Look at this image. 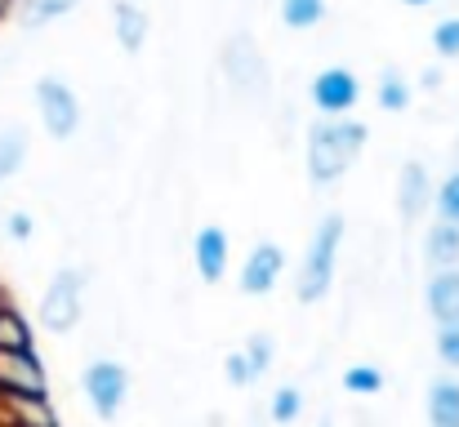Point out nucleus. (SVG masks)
I'll return each instance as SVG.
<instances>
[{
  "instance_id": "20",
  "label": "nucleus",
  "mask_w": 459,
  "mask_h": 427,
  "mask_svg": "<svg viewBox=\"0 0 459 427\" xmlns=\"http://www.w3.org/2000/svg\"><path fill=\"white\" fill-rule=\"evenodd\" d=\"M379 107L384 112H406L411 107V81L402 72H393V67L379 76Z\"/></svg>"
},
{
  "instance_id": "5",
  "label": "nucleus",
  "mask_w": 459,
  "mask_h": 427,
  "mask_svg": "<svg viewBox=\"0 0 459 427\" xmlns=\"http://www.w3.org/2000/svg\"><path fill=\"white\" fill-rule=\"evenodd\" d=\"M81 392L99 419H117L126 397H130V374L121 361H90L81 374Z\"/></svg>"
},
{
  "instance_id": "7",
  "label": "nucleus",
  "mask_w": 459,
  "mask_h": 427,
  "mask_svg": "<svg viewBox=\"0 0 459 427\" xmlns=\"http://www.w3.org/2000/svg\"><path fill=\"white\" fill-rule=\"evenodd\" d=\"M223 72H228V81H232L241 94H250V98L268 90V63H264L259 45H255L246 31H237V36L223 45Z\"/></svg>"
},
{
  "instance_id": "12",
  "label": "nucleus",
  "mask_w": 459,
  "mask_h": 427,
  "mask_svg": "<svg viewBox=\"0 0 459 427\" xmlns=\"http://www.w3.org/2000/svg\"><path fill=\"white\" fill-rule=\"evenodd\" d=\"M433 201V183H429V169L420 160H406L402 165V178H397V209L406 223H415Z\"/></svg>"
},
{
  "instance_id": "13",
  "label": "nucleus",
  "mask_w": 459,
  "mask_h": 427,
  "mask_svg": "<svg viewBox=\"0 0 459 427\" xmlns=\"http://www.w3.org/2000/svg\"><path fill=\"white\" fill-rule=\"evenodd\" d=\"M112 27H117V45L126 49V54H139L143 45H148V9L143 4H134V0H117V9H112Z\"/></svg>"
},
{
  "instance_id": "1",
  "label": "nucleus",
  "mask_w": 459,
  "mask_h": 427,
  "mask_svg": "<svg viewBox=\"0 0 459 427\" xmlns=\"http://www.w3.org/2000/svg\"><path fill=\"white\" fill-rule=\"evenodd\" d=\"M366 139H370V130H366L357 116H339V121H325V116H321V121L307 130V147H304L307 178H312L316 187L339 183V178L357 165Z\"/></svg>"
},
{
  "instance_id": "27",
  "label": "nucleus",
  "mask_w": 459,
  "mask_h": 427,
  "mask_svg": "<svg viewBox=\"0 0 459 427\" xmlns=\"http://www.w3.org/2000/svg\"><path fill=\"white\" fill-rule=\"evenodd\" d=\"M223 374H228V383H232V388H250V383H255V370H250L246 347H237V352H228V356H223Z\"/></svg>"
},
{
  "instance_id": "25",
  "label": "nucleus",
  "mask_w": 459,
  "mask_h": 427,
  "mask_svg": "<svg viewBox=\"0 0 459 427\" xmlns=\"http://www.w3.org/2000/svg\"><path fill=\"white\" fill-rule=\"evenodd\" d=\"M246 356H250V370H255V379H264V374L273 370V361H277V343H273L268 334H255V338L246 343Z\"/></svg>"
},
{
  "instance_id": "30",
  "label": "nucleus",
  "mask_w": 459,
  "mask_h": 427,
  "mask_svg": "<svg viewBox=\"0 0 459 427\" xmlns=\"http://www.w3.org/2000/svg\"><path fill=\"white\" fill-rule=\"evenodd\" d=\"M402 4H415V9H424V4H437V0H402Z\"/></svg>"
},
{
  "instance_id": "26",
  "label": "nucleus",
  "mask_w": 459,
  "mask_h": 427,
  "mask_svg": "<svg viewBox=\"0 0 459 427\" xmlns=\"http://www.w3.org/2000/svg\"><path fill=\"white\" fill-rule=\"evenodd\" d=\"M433 49H437V58H459V13L433 27Z\"/></svg>"
},
{
  "instance_id": "6",
  "label": "nucleus",
  "mask_w": 459,
  "mask_h": 427,
  "mask_svg": "<svg viewBox=\"0 0 459 427\" xmlns=\"http://www.w3.org/2000/svg\"><path fill=\"white\" fill-rule=\"evenodd\" d=\"M307 98H312V112H316V116L339 121V116H352V107L361 103V81H357V72H348V67H325V72L312 76Z\"/></svg>"
},
{
  "instance_id": "21",
  "label": "nucleus",
  "mask_w": 459,
  "mask_h": 427,
  "mask_svg": "<svg viewBox=\"0 0 459 427\" xmlns=\"http://www.w3.org/2000/svg\"><path fill=\"white\" fill-rule=\"evenodd\" d=\"M27 160V134L22 130H0V183L13 178Z\"/></svg>"
},
{
  "instance_id": "9",
  "label": "nucleus",
  "mask_w": 459,
  "mask_h": 427,
  "mask_svg": "<svg viewBox=\"0 0 459 427\" xmlns=\"http://www.w3.org/2000/svg\"><path fill=\"white\" fill-rule=\"evenodd\" d=\"M281 272H286V254H281V245L259 241V245L246 254V263H241V294H250V298L273 294L277 281H281Z\"/></svg>"
},
{
  "instance_id": "2",
  "label": "nucleus",
  "mask_w": 459,
  "mask_h": 427,
  "mask_svg": "<svg viewBox=\"0 0 459 427\" xmlns=\"http://www.w3.org/2000/svg\"><path fill=\"white\" fill-rule=\"evenodd\" d=\"M343 232H348L343 214H325L312 227V241L304 250V268H299V285H295L299 303H321L330 294L334 268H339V250H343Z\"/></svg>"
},
{
  "instance_id": "23",
  "label": "nucleus",
  "mask_w": 459,
  "mask_h": 427,
  "mask_svg": "<svg viewBox=\"0 0 459 427\" xmlns=\"http://www.w3.org/2000/svg\"><path fill=\"white\" fill-rule=\"evenodd\" d=\"M343 392L375 397V392H384V374H379L375 365H348V370H343Z\"/></svg>"
},
{
  "instance_id": "29",
  "label": "nucleus",
  "mask_w": 459,
  "mask_h": 427,
  "mask_svg": "<svg viewBox=\"0 0 459 427\" xmlns=\"http://www.w3.org/2000/svg\"><path fill=\"white\" fill-rule=\"evenodd\" d=\"M4 232H9V241H27V236L36 232V223H31V214H22V209H13V214L4 218Z\"/></svg>"
},
{
  "instance_id": "8",
  "label": "nucleus",
  "mask_w": 459,
  "mask_h": 427,
  "mask_svg": "<svg viewBox=\"0 0 459 427\" xmlns=\"http://www.w3.org/2000/svg\"><path fill=\"white\" fill-rule=\"evenodd\" d=\"M0 392L9 397H49V379L36 352H0Z\"/></svg>"
},
{
  "instance_id": "3",
  "label": "nucleus",
  "mask_w": 459,
  "mask_h": 427,
  "mask_svg": "<svg viewBox=\"0 0 459 427\" xmlns=\"http://www.w3.org/2000/svg\"><path fill=\"white\" fill-rule=\"evenodd\" d=\"M81 307H85V277L76 268H63L40 294V325L49 334H67V329H76Z\"/></svg>"
},
{
  "instance_id": "10",
  "label": "nucleus",
  "mask_w": 459,
  "mask_h": 427,
  "mask_svg": "<svg viewBox=\"0 0 459 427\" xmlns=\"http://www.w3.org/2000/svg\"><path fill=\"white\" fill-rule=\"evenodd\" d=\"M232 245H228V232L223 227H201L196 232V241H192V263H196V277L205 285L223 281L228 277V254Z\"/></svg>"
},
{
  "instance_id": "4",
  "label": "nucleus",
  "mask_w": 459,
  "mask_h": 427,
  "mask_svg": "<svg viewBox=\"0 0 459 427\" xmlns=\"http://www.w3.org/2000/svg\"><path fill=\"white\" fill-rule=\"evenodd\" d=\"M36 112H40V125L49 130V139H72L81 130V98L67 81L58 76H40L36 81Z\"/></svg>"
},
{
  "instance_id": "19",
  "label": "nucleus",
  "mask_w": 459,
  "mask_h": 427,
  "mask_svg": "<svg viewBox=\"0 0 459 427\" xmlns=\"http://www.w3.org/2000/svg\"><path fill=\"white\" fill-rule=\"evenodd\" d=\"M325 18V0H281V22L290 31H312Z\"/></svg>"
},
{
  "instance_id": "22",
  "label": "nucleus",
  "mask_w": 459,
  "mask_h": 427,
  "mask_svg": "<svg viewBox=\"0 0 459 427\" xmlns=\"http://www.w3.org/2000/svg\"><path fill=\"white\" fill-rule=\"evenodd\" d=\"M268 414H273V423H295L299 414H304V392L299 388H277L273 392V401H268Z\"/></svg>"
},
{
  "instance_id": "24",
  "label": "nucleus",
  "mask_w": 459,
  "mask_h": 427,
  "mask_svg": "<svg viewBox=\"0 0 459 427\" xmlns=\"http://www.w3.org/2000/svg\"><path fill=\"white\" fill-rule=\"evenodd\" d=\"M433 209H437V223H455L459 227V169L451 178H442V187L433 192Z\"/></svg>"
},
{
  "instance_id": "16",
  "label": "nucleus",
  "mask_w": 459,
  "mask_h": 427,
  "mask_svg": "<svg viewBox=\"0 0 459 427\" xmlns=\"http://www.w3.org/2000/svg\"><path fill=\"white\" fill-rule=\"evenodd\" d=\"M429 423L459 427V379H437L429 388Z\"/></svg>"
},
{
  "instance_id": "17",
  "label": "nucleus",
  "mask_w": 459,
  "mask_h": 427,
  "mask_svg": "<svg viewBox=\"0 0 459 427\" xmlns=\"http://www.w3.org/2000/svg\"><path fill=\"white\" fill-rule=\"evenodd\" d=\"M429 263L442 272V268H459V227L455 223H433L429 232Z\"/></svg>"
},
{
  "instance_id": "28",
  "label": "nucleus",
  "mask_w": 459,
  "mask_h": 427,
  "mask_svg": "<svg viewBox=\"0 0 459 427\" xmlns=\"http://www.w3.org/2000/svg\"><path fill=\"white\" fill-rule=\"evenodd\" d=\"M437 361L459 370V325H437Z\"/></svg>"
},
{
  "instance_id": "14",
  "label": "nucleus",
  "mask_w": 459,
  "mask_h": 427,
  "mask_svg": "<svg viewBox=\"0 0 459 427\" xmlns=\"http://www.w3.org/2000/svg\"><path fill=\"white\" fill-rule=\"evenodd\" d=\"M429 312L437 325H459V268H442L429 281Z\"/></svg>"
},
{
  "instance_id": "11",
  "label": "nucleus",
  "mask_w": 459,
  "mask_h": 427,
  "mask_svg": "<svg viewBox=\"0 0 459 427\" xmlns=\"http://www.w3.org/2000/svg\"><path fill=\"white\" fill-rule=\"evenodd\" d=\"M0 427H58L49 397H9L0 392Z\"/></svg>"
},
{
  "instance_id": "15",
  "label": "nucleus",
  "mask_w": 459,
  "mask_h": 427,
  "mask_svg": "<svg viewBox=\"0 0 459 427\" xmlns=\"http://www.w3.org/2000/svg\"><path fill=\"white\" fill-rule=\"evenodd\" d=\"M0 352H36V329L31 320L0 298Z\"/></svg>"
},
{
  "instance_id": "18",
  "label": "nucleus",
  "mask_w": 459,
  "mask_h": 427,
  "mask_svg": "<svg viewBox=\"0 0 459 427\" xmlns=\"http://www.w3.org/2000/svg\"><path fill=\"white\" fill-rule=\"evenodd\" d=\"M81 0H18V18L22 27H45V22H58L76 9Z\"/></svg>"
}]
</instances>
